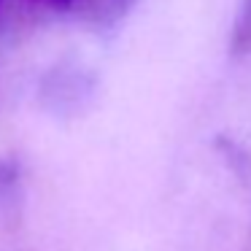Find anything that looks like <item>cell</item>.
I'll return each instance as SVG.
<instances>
[{
	"instance_id": "3957f363",
	"label": "cell",
	"mask_w": 251,
	"mask_h": 251,
	"mask_svg": "<svg viewBox=\"0 0 251 251\" xmlns=\"http://www.w3.org/2000/svg\"><path fill=\"white\" fill-rule=\"evenodd\" d=\"M0 3H3V0H0Z\"/></svg>"
},
{
	"instance_id": "7a4b0ae2",
	"label": "cell",
	"mask_w": 251,
	"mask_h": 251,
	"mask_svg": "<svg viewBox=\"0 0 251 251\" xmlns=\"http://www.w3.org/2000/svg\"><path fill=\"white\" fill-rule=\"evenodd\" d=\"M35 3H41V6H51V8H65V6H71L73 0H35Z\"/></svg>"
},
{
	"instance_id": "6da1fadb",
	"label": "cell",
	"mask_w": 251,
	"mask_h": 251,
	"mask_svg": "<svg viewBox=\"0 0 251 251\" xmlns=\"http://www.w3.org/2000/svg\"><path fill=\"white\" fill-rule=\"evenodd\" d=\"M232 49L235 54H249L251 51V0H240V11L232 33Z\"/></svg>"
}]
</instances>
